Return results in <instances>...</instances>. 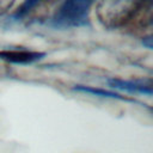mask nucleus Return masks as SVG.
<instances>
[{
    "mask_svg": "<svg viewBox=\"0 0 153 153\" xmlns=\"http://www.w3.org/2000/svg\"><path fill=\"white\" fill-rule=\"evenodd\" d=\"M140 8L137 0H102L97 6V17L104 26L117 29L133 19Z\"/></svg>",
    "mask_w": 153,
    "mask_h": 153,
    "instance_id": "f257e3e1",
    "label": "nucleus"
},
{
    "mask_svg": "<svg viewBox=\"0 0 153 153\" xmlns=\"http://www.w3.org/2000/svg\"><path fill=\"white\" fill-rule=\"evenodd\" d=\"M93 2L94 0H63L53 18V24L60 27L85 25Z\"/></svg>",
    "mask_w": 153,
    "mask_h": 153,
    "instance_id": "f03ea898",
    "label": "nucleus"
},
{
    "mask_svg": "<svg viewBox=\"0 0 153 153\" xmlns=\"http://www.w3.org/2000/svg\"><path fill=\"white\" fill-rule=\"evenodd\" d=\"M106 81L111 88H116L120 91H126L129 93H141L147 96H152L153 93L151 80H143V79L126 80L121 78H110Z\"/></svg>",
    "mask_w": 153,
    "mask_h": 153,
    "instance_id": "7ed1b4c3",
    "label": "nucleus"
},
{
    "mask_svg": "<svg viewBox=\"0 0 153 153\" xmlns=\"http://www.w3.org/2000/svg\"><path fill=\"white\" fill-rule=\"evenodd\" d=\"M45 56V53L27 50V49H4L0 50V60L14 65H30L39 61Z\"/></svg>",
    "mask_w": 153,
    "mask_h": 153,
    "instance_id": "20e7f679",
    "label": "nucleus"
},
{
    "mask_svg": "<svg viewBox=\"0 0 153 153\" xmlns=\"http://www.w3.org/2000/svg\"><path fill=\"white\" fill-rule=\"evenodd\" d=\"M74 91L76 92H82V93H88V94H92V96H97V97H102V98H111V99H121V100H128L126 97L116 93V92H112V91H109V90H105V88H102V87H94V86H85V85H75L73 87Z\"/></svg>",
    "mask_w": 153,
    "mask_h": 153,
    "instance_id": "39448f33",
    "label": "nucleus"
},
{
    "mask_svg": "<svg viewBox=\"0 0 153 153\" xmlns=\"http://www.w3.org/2000/svg\"><path fill=\"white\" fill-rule=\"evenodd\" d=\"M42 1H44V0H24V2L22 4L20 8L18 10V12H17L14 16H16L17 18L26 16V14L30 13L33 8H36Z\"/></svg>",
    "mask_w": 153,
    "mask_h": 153,
    "instance_id": "423d86ee",
    "label": "nucleus"
},
{
    "mask_svg": "<svg viewBox=\"0 0 153 153\" xmlns=\"http://www.w3.org/2000/svg\"><path fill=\"white\" fill-rule=\"evenodd\" d=\"M16 0H0V17L8 12L14 5Z\"/></svg>",
    "mask_w": 153,
    "mask_h": 153,
    "instance_id": "0eeeda50",
    "label": "nucleus"
},
{
    "mask_svg": "<svg viewBox=\"0 0 153 153\" xmlns=\"http://www.w3.org/2000/svg\"><path fill=\"white\" fill-rule=\"evenodd\" d=\"M142 43L148 48V49H152V36H148L146 38L142 39Z\"/></svg>",
    "mask_w": 153,
    "mask_h": 153,
    "instance_id": "6e6552de",
    "label": "nucleus"
}]
</instances>
